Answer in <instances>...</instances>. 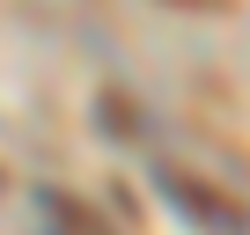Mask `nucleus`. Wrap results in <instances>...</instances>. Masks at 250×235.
Returning <instances> with one entry per match:
<instances>
[{"label":"nucleus","instance_id":"1","mask_svg":"<svg viewBox=\"0 0 250 235\" xmlns=\"http://www.w3.org/2000/svg\"><path fill=\"white\" fill-rule=\"evenodd\" d=\"M155 184L169 191V206L184 213V220H199L206 235H250V206L243 198H228L221 184H206V176H191V169H177V162H162L155 169Z\"/></svg>","mask_w":250,"mask_h":235}]
</instances>
